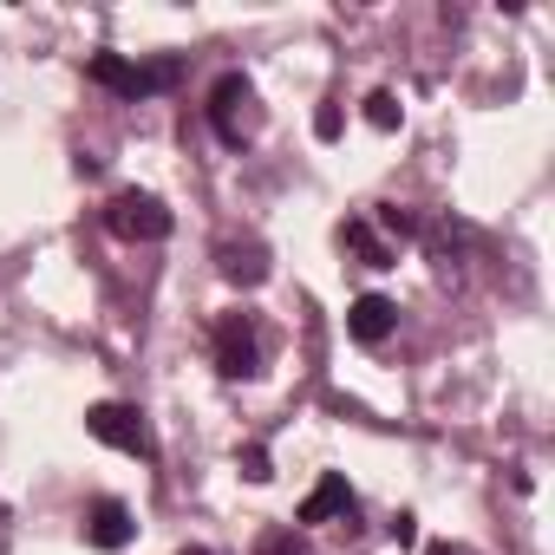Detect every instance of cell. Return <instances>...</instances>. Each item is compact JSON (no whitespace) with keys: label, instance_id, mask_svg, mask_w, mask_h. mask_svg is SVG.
I'll return each instance as SVG.
<instances>
[{"label":"cell","instance_id":"obj_1","mask_svg":"<svg viewBox=\"0 0 555 555\" xmlns=\"http://www.w3.org/2000/svg\"><path fill=\"white\" fill-rule=\"evenodd\" d=\"M183 79V60H151V66H131L125 53H92V86L118 92V99H151V92H170Z\"/></svg>","mask_w":555,"mask_h":555},{"label":"cell","instance_id":"obj_2","mask_svg":"<svg viewBox=\"0 0 555 555\" xmlns=\"http://www.w3.org/2000/svg\"><path fill=\"white\" fill-rule=\"evenodd\" d=\"M105 229H112L118 242H164V235H170V209H164L151 190H118V196L105 203Z\"/></svg>","mask_w":555,"mask_h":555},{"label":"cell","instance_id":"obj_3","mask_svg":"<svg viewBox=\"0 0 555 555\" xmlns=\"http://www.w3.org/2000/svg\"><path fill=\"white\" fill-rule=\"evenodd\" d=\"M86 431H92L99 444H112V451H131V457H157V444H151V425H144V412H138V405L99 399V405L86 412Z\"/></svg>","mask_w":555,"mask_h":555},{"label":"cell","instance_id":"obj_4","mask_svg":"<svg viewBox=\"0 0 555 555\" xmlns=\"http://www.w3.org/2000/svg\"><path fill=\"white\" fill-rule=\"evenodd\" d=\"M216 366L229 379H255L261 373V327H255V314H222L216 321Z\"/></svg>","mask_w":555,"mask_h":555},{"label":"cell","instance_id":"obj_5","mask_svg":"<svg viewBox=\"0 0 555 555\" xmlns=\"http://www.w3.org/2000/svg\"><path fill=\"white\" fill-rule=\"evenodd\" d=\"M131 535H138V522H131V509H125L118 496H99V503L86 509V542H92V548L118 555V548H125Z\"/></svg>","mask_w":555,"mask_h":555},{"label":"cell","instance_id":"obj_6","mask_svg":"<svg viewBox=\"0 0 555 555\" xmlns=\"http://www.w3.org/2000/svg\"><path fill=\"white\" fill-rule=\"evenodd\" d=\"M242 105H248V79L242 73H222L216 92H209V125L222 144H242Z\"/></svg>","mask_w":555,"mask_h":555},{"label":"cell","instance_id":"obj_7","mask_svg":"<svg viewBox=\"0 0 555 555\" xmlns=\"http://www.w3.org/2000/svg\"><path fill=\"white\" fill-rule=\"evenodd\" d=\"M392 327H399V308H392L386 295H360V301L347 308V334H353L360 347H386Z\"/></svg>","mask_w":555,"mask_h":555},{"label":"cell","instance_id":"obj_8","mask_svg":"<svg viewBox=\"0 0 555 555\" xmlns=\"http://www.w3.org/2000/svg\"><path fill=\"white\" fill-rule=\"evenodd\" d=\"M216 261H222V282H235V288H261L268 282V248L261 242H222Z\"/></svg>","mask_w":555,"mask_h":555},{"label":"cell","instance_id":"obj_9","mask_svg":"<svg viewBox=\"0 0 555 555\" xmlns=\"http://www.w3.org/2000/svg\"><path fill=\"white\" fill-rule=\"evenodd\" d=\"M334 516H340V522L353 516V490H347V477H340V470H334V477H321V483H314V496L301 503V522H334Z\"/></svg>","mask_w":555,"mask_h":555},{"label":"cell","instance_id":"obj_10","mask_svg":"<svg viewBox=\"0 0 555 555\" xmlns=\"http://www.w3.org/2000/svg\"><path fill=\"white\" fill-rule=\"evenodd\" d=\"M340 242H347V248H353L366 268H392V261H399V248H392V242H386V235H379L366 216H353V222L340 229Z\"/></svg>","mask_w":555,"mask_h":555},{"label":"cell","instance_id":"obj_11","mask_svg":"<svg viewBox=\"0 0 555 555\" xmlns=\"http://www.w3.org/2000/svg\"><path fill=\"white\" fill-rule=\"evenodd\" d=\"M235 464H242V477H248V483H268V477H274V464H268V451H261V444H242V451H235Z\"/></svg>","mask_w":555,"mask_h":555},{"label":"cell","instance_id":"obj_12","mask_svg":"<svg viewBox=\"0 0 555 555\" xmlns=\"http://www.w3.org/2000/svg\"><path fill=\"white\" fill-rule=\"evenodd\" d=\"M379 229L405 242V235H418V216H412V209H399V203H386V209H379Z\"/></svg>","mask_w":555,"mask_h":555},{"label":"cell","instance_id":"obj_13","mask_svg":"<svg viewBox=\"0 0 555 555\" xmlns=\"http://www.w3.org/2000/svg\"><path fill=\"white\" fill-rule=\"evenodd\" d=\"M255 555H301V535H295V529H268V535L255 542Z\"/></svg>","mask_w":555,"mask_h":555},{"label":"cell","instance_id":"obj_14","mask_svg":"<svg viewBox=\"0 0 555 555\" xmlns=\"http://www.w3.org/2000/svg\"><path fill=\"white\" fill-rule=\"evenodd\" d=\"M366 118H373L379 131H392V125H399V99H392V92H373V99H366Z\"/></svg>","mask_w":555,"mask_h":555},{"label":"cell","instance_id":"obj_15","mask_svg":"<svg viewBox=\"0 0 555 555\" xmlns=\"http://www.w3.org/2000/svg\"><path fill=\"white\" fill-rule=\"evenodd\" d=\"M386 529H392V542H399V548H412V542H418V516H412V509H399Z\"/></svg>","mask_w":555,"mask_h":555},{"label":"cell","instance_id":"obj_16","mask_svg":"<svg viewBox=\"0 0 555 555\" xmlns=\"http://www.w3.org/2000/svg\"><path fill=\"white\" fill-rule=\"evenodd\" d=\"M314 131H321V138H340V112H334V105H321V112H314Z\"/></svg>","mask_w":555,"mask_h":555},{"label":"cell","instance_id":"obj_17","mask_svg":"<svg viewBox=\"0 0 555 555\" xmlns=\"http://www.w3.org/2000/svg\"><path fill=\"white\" fill-rule=\"evenodd\" d=\"M425 555H457V548H444V542H438V548H425Z\"/></svg>","mask_w":555,"mask_h":555},{"label":"cell","instance_id":"obj_18","mask_svg":"<svg viewBox=\"0 0 555 555\" xmlns=\"http://www.w3.org/2000/svg\"><path fill=\"white\" fill-rule=\"evenodd\" d=\"M177 555H209V548H177Z\"/></svg>","mask_w":555,"mask_h":555}]
</instances>
